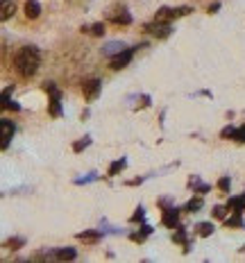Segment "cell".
Here are the masks:
<instances>
[{"instance_id": "7402d4cb", "label": "cell", "mask_w": 245, "mask_h": 263, "mask_svg": "<svg viewBox=\"0 0 245 263\" xmlns=\"http://www.w3.org/2000/svg\"><path fill=\"white\" fill-rule=\"evenodd\" d=\"M89 143H91V139H89V136H84L82 141H75V143H73V150H75V152H82V150H84Z\"/></svg>"}, {"instance_id": "7c38bea8", "label": "cell", "mask_w": 245, "mask_h": 263, "mask_svg": "<svg viewBox=\"0 0 245 263\" xmlns=\"http://www.w3.org/2000/svg\"><path fill=\"white\" fill-rule=\"evenodd\" d=\"M52 256H54V258H59V261H73V258H75V249H73V247L57 249V252H54Z\"/></svg>"}, {"instance_id": "3957f363", "label": "cell", "mask_w": 245, "mask_h": 263, "mask_svg": "<svg viewBox=\"0 0 245 263\" xmlns=\"http://www.w3.org/2000/svg\"><path fill=\"white\" fill-rule=\"evenodd\" d=\"M45 91H50V113H52V116H59V113H62V107H59V91H57V86H54L52 82H48V84H45Z\"/></svg>"}, {"instance_id": "44dd1931", "label": "cell", "mask_w": 245, "mask_h": 263, "mask_svg": "<svg viewBox=\"0 0 245 263\" xmlns=\"http://www.w3.org/2000/svg\"><path fill=\"white\" fill-rule=\"evenodd\" d=\"M198 209H202V198H195V200H191L189 204H186V211H198Z\"/></svg>"}, {"instance_id": "5b68a950", "label": "cell", "mask_w": 245, "mask_h": 263, "mask_svg": "<svg viewBox=\"0 0 245 263\" xmlns=\"http://www.w3.org/2000/svg\"><path fill=\"white\" fill-rule=\"evenodd\" d=\"M145 30H148L150 34H154L157 39H166V36L170 34V25H168V23H161V21H154L152 25H145Z\"/></svg>"}, {"instance_id": "d6986e66", "label": "cell", "mask_w": 245, "mask_h": 263, "mask_svg": "<svg viewBox=\"0 0 245 263\" xmlns=\"http://www.w3.org/2000/svg\"><path fill=\"white\" fill-rule=\"evenodd\" d=\"M198 234L200 236H211L213 234V225H211V222H200V225H198Z\"/></svg>"}, {"instance_id": "484cf974", "label": "cell", "mask_w": 245, "mask_h": 263, "mask_svg": "<svg viewBox=\"0 0 245 263\" xmlns=\"http://www.w3.org/2000/svg\"><path fill=\"white\" fill-rule=\"evenodd\" d=\"M234 139H236V141H240V143H245V127H238V129H236Z\"/></svg>"}, {"instance_id": "ffe728a7", "label": "cell", "mask_w": 245, "mask_h": 263, "mask_svg": "<svg viewBox=\"0 0 245 263\" xmlns=\"http://www.w3.org/2000/svg\"><path fill=\"white\" fill-rule=\"evenodd\" d=\"M122 168H125V159H118V161H113L111 166H109V175H118V172L122 170Z\"/></svg>"}, {"instance_id": "5bb4252c", "label": "cell", "mask_w": 245, "mask_h": 263, "mask_svg": "<svg viewBox=\"0 0 245 263\" xmlns=\"http://www.w3.org/2000/svg\"><path fill=\"white\" fill-rule=\"evenodd\" d=\"M111 21L116 23V25H130V23H132V16L125 12V9H120V14H113Z\"/></svg>"}, {"instance_id": "9c48e42d", "label": "cell", "mask_w": 245, "mask_h": 263, "mask_svg": "<svg viewBox=\"0 0 245 263\" xmlns=\"http://www.w3.org/2000/svg\"><path fill=\"white\" fill-rule=\"evenodd\" d=\"M14 12H16V5H14L12 0H3V5H0V18L7 21V18L14 16Z\"/></svg>"}, {"instance_id": "e0dca14e", "label": "cell", "mask_w": 245, "mask_h": 263, "mask_svg": "<svg viewBox=\"0 0 245 263\" xmlns=\"http://www.w3.org/2000/svg\"><path fill=\"white\" fill-rule=\"evenodd\" d=\"M82 32H89V34H93V36H102L104 25L102 23H95V25H91V27H82Z\"/></svg>"}, {"instance_id": "277c9868", "label": "cell", "mask_w": 245, "mask_h": 263, "mask_svg": "<svg viewBox=\"0 0 245 263\" xmlns=\"http://www.w3.org/2000/svg\"><path fill=\"white\" fill-rule=\"evenodd\" d=\"M132 57H134V50H132V48L122 50L120 54H116V57L111 59V68H113V71H120V68H125L127 63L132 61Z\"/></svg>"}, {"instance_id": "ac0fdd59", "label": "cell", "mask_w": 245, "mask_h": 263, "mask_svg": "<svg viewBox=\"0 0 245 263\" xmlns=\"http://www.w3.org/2000/svg\"><path fill=\"white\" fill-rule=\"evenodd\" d=\"M172 240H175V243H181V245H184V252L189 249V240H186V229H181V227H179V229H177V234L172 236Z\"/></svg>"}, {"instance_id": "83f0119b", "label": "cell", "mask_w": 245, "mask_h": 263, "mask_svg": "<svg viewBox=\"0 0 245 263\" xmlns=\"http://www.w3.org/2000/svg\"><path fill=\"white\" fill-rule=\"evenodd\" d=\"M136 220H143V209H136V213H134V216H132V222H136Z\"/></svg>"}, {"instance_id": "ba28073f", "label": "cell", "mask_w": 245, "mask_h": 263, "mask_svg": "<svg viewBox=\"0 0 245 263\" xmlns=\"http://www.w3.org/2000/svg\"><path fill=\"white\" fill-rule=\"evenodd\" d=\"M25 16L32 18V21L41 16V5L36 3V0H27V3H25Z\"/></svg>"}, {"instance_id": "cb8c5ba5", "label": "cell", "mask_w": 245, "mask_h": 263, "mask_svg": "<svg viewBox=\"0 0 245 263\" xmlns=\"http://www.w3.org/2000/svg\"><path fill=\"white\" fill-rule=\"evenodd\" d=\"M23 245H25V238H9L7 240L9 249H18V247H23Z\"/></svg>"}, {"instance_id": "52a82bcc", "label": "cell", "mask_w": 245, "mask_h": 263, "mask_svg": "<svg viewBox=\"0 0 245 263\" xmlns=\"http://www.w3.org/2000/svg\"><path fill=\"white\" fill-rule=\"evenodd\" d=\"M122 50H127L122 41H109V43L102 48V52L107 54V57H116V54H120Z\"/></svg>"}, {"instance_id": "8992f818", "label": "cell", "mask_w": 245, "mask_h": 263, "mask_svg": "<svg viewBox=\"0 0 245 263\" xmlns=\"http://www.w3.org/2000/svg\"><path fill=\"white\" fill-rule=\"evenodd\" d=\"M161 222H163L166 227H170V229H175L177 222H179V211H177L175 207L166 209V211H163V216H161Z\"/></svg>"}, {"instance_id": "2e32d148", "label": "cell", "mask_w": 245, "mask_h": 263, "mask_svg": "<svg viewBox=\"0 0 245 263\" xmlns=\"http://www.w3.org/2000/svg\"><path fill=\"white\" fill-rule=\"evenodd\" d=\"M77 238L84 240V243H95V240H100V234H98V231H82Z\"/></svg>"}, {"instance_id": "8fae6325", "label": "cell", "mask_w": 245, "mask_h": 263, "mask_svg": "<svg viewBox=\"0 0 245 263\" xmlns=\"http://www.w3.org/2000/svg\"><path fill=\"white\" fill-rule=\"evenodd\" d=\"M227 209H229V211L243 213L245 211V195H243V198H231L229 202H227Z\"/></svg>"}, {"instance_id": "4316f807", "label": "cell", "mask_w": 245, "mask_h": 263, "mask_svg": "<svg viewBox=\"0 0 245 263\" xmlns=\"http://www.w3.org/2000/svg\"><path fill=\"white\" fill-rule=\"evenodd\" d=\"M234 134H236L234 127H225V129H222V139H234Z\"/></svg>"}, {"instance_id": "9a60e30c", "label": "cell", "mask_w": 245, "mask_h": 263, "mask_svg": "<svg viewBox=\"0 0 245 263\" xmlns=\"http://www.w3.org/2000/svg\"><path fill=\"white\" fill-rule=\"evenodd\" d=\"M225 225L227 227H238V229H240V227H243V218H240L238 211H234V216H231V218H225Z\"/></svg>"}, {"instance_id": "4fadbf2b", "label": "cell", "mask_w": 245, "mask_h": 263, "mask_svg": "<svg viewBox=\"0 0 245 263\" xmlns=\"http://www.w3.org/2000/svg\"><path fill=\"white\" fill-rule=\"evenodd\" d=\"M150 234H152V227L143 225V227H141V231H136V234H132L130 238L134 240V243H143V240H145V236H150Z\"/></svg>"}, {"instance_id": "6da1fadb", "label": "cell", "mask_w": 245, "mask_h": 263, "mask_svg": "<svg viewBox=\"0 0 245 263\" xmlns=\"http://www.w3.org/2000/svg\"><path fill=\"white\" fill-rule=\"evenodd\" d=\"M39 63H41V54H39V50L32 48V45L21 48L16 52V57H14V68H16V73L21 77H25V80H30V77L36 75Z\"/></svg>"}, {"instance_id": "d4e9b609", "label": "cell", "mask_w": 245, "mask_h": 263, "mask_svg": "<svg viewBox=\"0 0 245 263\" xmlns=\"http://www.w3.org/2000/svg\"><path fill=\"white\" fill-rule=\"evenodd\" d=\"M227 211H229V209H227V207H220V204H218V207H213V216H216V218H225Z\"/></svg>"}, {"instance_id": "603a6c76", "label": "cell", "mask_w": 245, "mask_h": 263, "mask_svg": "<svg viewBox=\"0 0 245 263\" xmlns=\"http://www.w3.org/2000/svg\"><path fill=\"white\" fill-rule=\"evenodd\" d=\"M229 186H231L229 177H220V179H218V188H220L222 193H229Z\"/></svg>"}, {"instance_id": "7a4b0ae2", "label": "cell", "mask_w": 245, "mask_h": 263, "mask_svg": "<svg viewBox=\"0 0 245 263\" xmlns=\"http://www.w3.org/2000/svg\"><path fill=\"white\" fill-rule=\"evenodd\" d=\"M100 86H102V82L95 80V77H91V80H86L84 84H82V93H84L86 100H95L100 93Z\"/></svg>"}, {"instance_id": "30bf717a", "label": "cell", "mask_w": 245, "mask_h": 263, "mask_svg": "<svg viewBox=\"0 0 245 263\" xmlns=\"http://www.w3.org/2000/svg\"><path fill=\"white\" fill-rule=\"evenodd\" d=\"M3 125V150H7V145H9V139L14 136V125L9 120H3L0 122Z\"/></svg>"}]
</instances>
